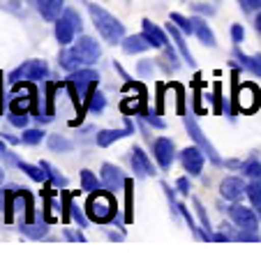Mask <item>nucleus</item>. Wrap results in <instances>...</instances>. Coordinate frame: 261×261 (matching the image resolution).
Wrapping results in <instances>:
<instances>
[{
	"instance_id": "nucleus-44",
	"label": "nucleus",
	"mask_w": 261,
	"mask_h": 261,
	"mask_svg": "<svg viewBox=\"0 0 261 261\" xmlns=\"http://www.w3.org/2000/svg\"><path fill=\"white\" fill-rule=\"evenodd\" d=\"M0 182H3V169H0Z\"/></svg>"
},
{
	"instance_id": "nucleus-12",
	"label": "nucleus",
	"mask_w": 261,
	"mask_h": 261,
	"mask_svg": "<svg viewBox=\"0 0 261 261\" xmlns=\"http://www.w3.org/2000/svg\"><path fill=\"white\" fill-rule=\"evenodd\" d=\"M245 190H247L245 182H243L241 178H236V176L224 178V180H222V185H220L222 197L229 199V201H238V199L243 197V192H245Z\"/></svg>"
},
{
	"instance_id": "nucleus-15",
	"label": "nucleus",
	"mask_w": 261,
	"mask_h": 261,
	"mask_svg": "<svg viewBox=\"0 0 261 261\" xmlns=\"http://www.w3.org/2000/svg\"><path fill=\"white\" fill-rule=\"evenodd\" d=\"M141 25H143V37L148 40V44H150V46H169L167 35H164L162 28H158V25H155L150 19H143Z\"/></svg>"
},
{
	"instance_id": "nucleus-1",
	"label": "nucleus",
	"mask_w": 261,
	"mask_h": 261,
	"mask_svg": "<svg viewBox=\"0 0 261 261\" xmlns=\"http://www.w3.org/2000/svg\"><path fill=\"white\" fill-rule=\"evenodd\" d=\"M99 44L93 40V37H79V42L67 51H60L58 60L65 69H79L84 65H93L99 60Z\"/></svg>"
},
{
	"instance_id": "nucleus-13",
	"label": "nucleus",
	"mask_w": 261,
	"mask_h": 261,
	"mask_svg": "<svg viewBox=\"0 0 261 261\" xmlns=\"http://www.w3.org/2000/svg\"><path fill=\"white\" fill-rule=\"evenodd\" d=\"M102 182L111 190V192H116V190H120L123 185H127L123 171H120L118 167H114V164H104L102 167Z\"/></svg>"
},
{
	"instance_id": "nucleus-19",
	"label": "nucleus",
	"mask_w": 261,
	"mask_h": 261,
	"mask_svg": "<svg viewBox=\"0 0 261 261\" xmlns=\"http://www.w3.org/2000/svg\"><path fill=\"white\" fill-rule=\"evenodd\" d=\"M123 46H125L127 54H141V51H146L150 44H148V40L143 37V35H134V37H125Z\"/></svg>"
},
{
	"instance_id": "nucleus-20",
	"label": "nucleus",
	"mask_w": 261,
	"mask_h": 261,
	"mask_svg": "<svg viewBox=\"0 0 261 261\" xmlns=\"http://www.w3.org/2000/svg\"><path fill=\"white\" fill-rule=\"evenodd\" d=\"M192 23H194V33L199 35V40H201L203 44H208V46H215V37H213V30L206 25V21H203V19H194Z\"/></svg>"
},
{
	"instance_id": "nucleus-21",
	"label": "nucleus",
	"mask_w": 261,
	"mask_h": 261,
	"mask_svg": "<svg viewBox=\"0 0 261 261\" xmlns=\"http://www.w3.org/2000/svg\"><path fill=\"white\" fill-rule=\"evenodd\" d=\"M19 169H21V171H25L30 178H33V180H37V182H46V178H49V173H46V169H44V167L40 169V167H33V164L21 162V164H19Z\"/></svg>"
},
{
	"instance_id": "nucleus-18",
	"label": "nucleus",
	"mask_w": 261,
	"mask_h": 261,
	"mask_svg": "<svg viewBox=\"0 0 261 261\" xmlns=\"http://www.w3.org/2000/svg\"><path fill=\"white\" fill-rule=\"evenodd\" d=\"M169 35L173 37V42L178 44V49H180V54H182V58H185V63L190 65V67H194V58H192V54H190V49H188V44H185V40H182V35H180V30L176 28V23H169Z\"/></svg>"
},
{
	"instance_id": "nucleus-39",
	"label": "nucleus",
	"mask_w": 261,
	"mask_h": 261,
	"mask_svg": "<svg viewBox=\"0 0 261 261\" xmlns=\"http://www.w3.org/2000/svg\"><path fill=\"white\" fill-rule=\"evenodd\" d=\"M194 206H197V213H199V217H201V222H203V224H206V227H208V217H206V211H203L201 201H197V199H194Z\"/></svg>"
},
{
	"instance_id": "nucleus-11",
	"label": "nucleus",
	"mask_w": 261,
	"mask_h": 261,
	"mask_svg": "<svg viewBox=\"0 0 261 261\" xmlns=\"http://www.w3.org/2000/svg\"><path fill=\"white\" fill-rule=\"evenodd\" d=\"M153 153H155V158H158L160 167L169 169V167H171V162H173V141H171V139L160 137L158 141L153 143Z\"/></svg>"
},
{
	"instance_id": "nucleus-14",
	"label": "nucleus",
	"mask_w": 261,
	"mask_h": 261,
	"mask_svg": "<svg viewBox=\"0 0 261 261\" xmlns=\"http://www.w3.org/2000/svg\"><path fill=\"white\" fill-rule=\"evenodd\" d=\"M132 169H134V173H137L139 178H146V176H153L155 173L150 160L146 158V153H143L139 146L132 148Z\"/></svg>"
},
{
	"instance_id": "nucleus-3",
	"label": "nucleus",
	"mask_w": 261,
	"mask_h": 261,
	"mask_svg": "<svg viewBox=\"0 0 261 261\" xmlns=\"http://www.w3.org/2000/svg\"><path fill=\"white\" fill-rule=\"evenodd\" d=\"M86 211L93 222H109L116 215V199L111 197V192H97L88 199Z\"/></svg>"
},
{
	"instance_id": "nucleus-43",
	"label": "nucleus",
	"mask_w": 261,
	"mask_h": 261,
	"mask_svg": "<svg viewBox=\"0 0 261 261\" xmlns=\"http://www.w3.org/2000/svg\"><path fill=\"white\" fill-rule=\"evenodd\" d=\"M256 28H259V33H261V12H259V16H256Z\"/></svg>"
},
{
	"instance_id": "nucleus-33",
	"label": "nucleus",
	"mask_w": 261,
	"mask_h": 261,
	"mask_svg": "<svg viewBox=\"0 0 261 261\" xmlns=\"http://www.w3.org/2000/svg\"><path fill=\"white\" fill-rule=\"evenodd\" d=\"M42 167H44V169H46V173H49V176H51V180H54V182H56V185H65V182H67V180H65V178H63V176H60V173H56V171H54V167H51V164L42 162Z\"/></svg>"
},
{
	"instance_id": "nucleus-24",
	"label": "nucleus",
	"mask_w": 261,
	"mask_h": 261,
	"mask_svg": "<svg viewBox=\"0 0 261 261\" xmlns=\"http://www.w3.org/2000/svg\"><path fill=\"white\" fill-rule=\"evenodd\" d=\"M247 197H250V201L254 203V208L261 211V180H254L247 185Z\"/></svg>"
},
{
	"instance_id": "nucleus-27",
	"label": "nucleus",
	"mask_w": 261,
	"mask_h": 261,
	"mask_svg": "<svg viewBox=\"0 0 261 261\" xmlns=\"http://www.w3.org/2000/svg\"><path fill=\"white\" fill-rule=\"evenodd\" d=\"M81 188H84L86 192H95V190H97V178H95L88 169L81 171Z\"/></svg>"
},
{
	"instance_id": "nucleus-4",
	"label": "nucleus",
	"mask_w": 261,
	"mask_h": 261,
	"mask_svg": "<svg viewBox=\"0 0 261 261\" xmlns=\"http://www.w3.org/2000/svg\"><path fill=\"white\" fill-rule=\"evenodd\" d=\"M97 81H99V74L95 69H81V67L72 69V74H69V88H72V97L76 107H79V97L88 95L93 84H97Z\"/></svg>"
},
{
	"instance_id": "nucleus-2",
	"label": "nucleus",
	"mask_w": 261,
	"mask_h": 261,
	"mask_svg": "<svg viewBox=\"0 0 261 261\" xmlns=\"http://www.w3.org/2000/svg\"><path fill=\"white\" fill-rule=\"evenodd\" d=\"M88 12H90V16H93V23H95V28H97V33L102 35L107 42L116 44V42H120L125 37L123 23H120L114 14H109L107 10H102V7H97V5H88Z\"/></svg>"
},
{
	"instance_id": "nucleus-23",
	"label": "nucleus",
	"mask_w": 261,
	"mask_h": 261,
	"mask_svg": "<svg viewBox=\"0 0 261 261\" xmlns=\"http://www.w3.org/2000/svg\"><path fill=\"white\" fill-rule=\"evenodd\" d=\"M233 56H236V58L241 60V63L245 65L247 69H252L254 74H259V76H261V56H254V58H245V54H241V51H236Z\"/></svg>"
},
{
	"instance_id": "nucleus-17",
	"label": "nucleus",
	"mask_w": 261,
	"mask_h": 261,
	"mask_svg": "<svg viewBox=\"0 0 261 261\" xmlns=\"http://www.w3.org/2000/svg\"><path fill=\"white\" fill-rule=\"evenodd\" d=\"M65 0H37V10L44 16L46 21H54L60 16V10H63Z\"/></svg>"
},
{
	"instance_id": "nucleus-35",
	"label": "nucleus",
	"mask_w": 261,
	"mask_h": 261,
	"mask_svg": "<svg viewBox=\"0 0 261 261\" xmlns=\"http://www.w3.org/2000/svg\"><path fill=\"white\" fill-rule=\"evenodd\" d=\"M241 7L245 12H254V10H261V0H238Z\"/></svg>"
},
{
	"instance_id": "nucleus-25",
	"label": "nucleus",
	"mask_w": 261,
	"mask_h": 261,
	"mask_svg": "<svg viewBox=\"0 0 261 261\" xmlns=\"http://www.w3.org/2000/svg\"><path fill=\"white\" fill-rule=\"evenodd\" d=\"M169 19H171V23H176L178 28L182 30V33H194V23H192L190 19H185L182 14H178V12H173V14L169 16Z\"/></svg>"
},
{
	"instance_id": "nucleus-16",
	"label": "nucleus",
	"mask_w": 261,
	"mask_h": 261,
	"mask_svg": "<svg viewBox=\"0 0 261 261\" xmlns=\"http://www.w3.org/2000/svg\"><path fill=\"white\" fill-rule=\"evenodd\" d=\"M134 129H132V125H125L123 129H102V132H97V143L102 148H107V146H111L114 141H118V139H123V137H127V134H132Z\"/></svg>"
},
{
	"instance_id": "nucleus-42",
	"label": "nucleus",
	"mask_w": 261,
	"mask_h": 261,
	"mask_svg": "<svg viewBox=\"0 0 261 261\" xmlns=\"http://www.w3.org/2000/svg\"><path fill=\"white\" fill-rule=\"evenodd\" d=\"M5 153H7V148H5V143L0 141V155H5Z\"/></svg>"
},
{
	"instance_id": "nucleus-41",
	"label": "nucleus",
	"mask_w": 261,
	"mask_h": 261,
	"mask_svg": "<svg viewBox=\"0 0 261 261\" xmlns=\"http://www.w3.org/2000/svg\"><path fill=\"white\" fill-rule=\"evenodd\" d=\"M146 120H148V123H153V125H158V127H162V120H160V118H155V116H146Z\"/></svg>"
},
{
	"instance_id": "nucleus-5",
	"label": "nucleus",
	"mask_w": 261,
	"mask_h": 261,
	"mask_svg": "<svg viewBox=\"0 0 261 261\" xmlns=\"http://www.w3.org/2000/svg\"><path fill=\"white\" fill-rule=\"evenodd\" d=\"M46 74H49V65L44 60H28L23 63L21 67H16L14 72L10 74V81L16 84V81H42L46 79Z\"/></svg>"
},
{
	"instance_id": "nucleus-10",
	"label": "nucleus",
	"mask_w": 261,
	"mask_h": 261,
	"mask_svg": "<svg viewBox=\"0 0 261 261\" xmlns=\"http://www.w3.org/2000/svg\"><path fill=\"white\" fill-rule=\"evenodd\" d=\"M238 107L245 111V114H252L256 109V104H259V90H256V86H252V84H245V86H241L238 88Z\"/></svg>"
},
{
	"instance_id": "nucleus-28",
	"label": "nucleus",
	"mask_w": 261,
	"mask_h": 261,
	"mask_svg": "<svg viewBox=\"0 0 261 261\" xmlns=\"http://www.w3.org/2000/svg\"><path fill=\"white\" fill-rule=\"evenodd\" d=\"M21 231H23L25 236H30V238H42L46 233V224H42V222H40V227H28V224H21Z\"/></svg>"
},
{
	"instance_id": "nucleus-38",
	"label": "nucleus",
	"mask_w": 261,
	"mask_h": 261,
	"mask_svg": "<svg viewBox=\"0 0 261 261\" xmlns=\"http://www.w3.org/2000/svg\"><path fill=\"white\" fill-rule=\"evenodd\" d=\"M65 236H67L69 238V241H86V238H84V233H81V231H74V229H67V231H65Z\"/></svg>"
},
{
	"instance_id": "nucleus-8",
	"label": "nucleus",
	"mask_w": 261,
	"mask_h": 261,
	"mask_svg": "<svg viewBox=\"0 0 261 261\" xmlns=\"http://www.w3.org/2000/svg\"><path fill=\"white\" fill-rule=\"evenodd\" d=\"M229 215H231V222L236 224L238 229H243V231H256V215L250 211V208L245 206H231V211H229Z\"/></svg>"
},
{
	"instance_id": "nucleus-6",
	"label": "nucleus",
	"mask_w": 261,
	"mask_h": 261,
	"mask_svg": "<svg viewBox=\"0 0 261 261\" xmlns=\"http://www.w3.org/2000/svg\"><path fill=\"white\" fill-rule=\"evenodd\" d=\"M79 28H81L79 14L74 10H65V14L56 21V40H58L60 44H69Z\"/></svg>"
},
{
	"instance_id": "nucleus-7",
	"label": "nucleus",
	"mask_w": 261,
	"mask_h": 261,
	"mask_svg": "<svg viewBox=\"0 0 261 261\" xmlns=\"http://www.w3.org/2000/svg\"><path fill=\"white\" fill-rule=\"evenodd\" d=\"M185 127H188V132H190V137L197 141V146L201 148L203 153L211 158V162L213 164H222V160H220V155L215 153V148H213V143L208 141L206 137H203V132H201V127H199L197 123H194V118H190V116H185Z\"/></svg>"
},
{
	"instance_id": "nucleus-26",
	"label": "nucleus",
	"mask_w": 261,
	"mask_h": 261,
	"mask_svg": "<svg viewBox=\"0 0 261 261\" xmlns=\"http://www.w3.org/2000/svg\"><path fill=\"white\" fill-rule=\"evenodd\" d=\"M120 109H123L125 114H134V111H141V109H143V93L139 95L137 99H123Z\"/></svg>"
},
{
	"instance_id": "nucleus-36",
	"label": "nucleus",
	"mask_w": 261,
	"mask_h": 261,
	"mask_svg": "<svg viewBox=\"0 0 261 261\" xmlns=\"http://www.w3.org/2000/svg\"><path fill=\"white\" fill-rule=\"evenodd\" d=\"M231 37H233V42L236 44H241L243 40H245V30H243V25H231Z\"/></svg>"
},
{
	"instance_id": "nucleus-22",
	"label": "nucleus",
	"mask_w": 261,
	"mask_h": 261,
	"mask_svg": "<svg viewBox=\"0 0 261 261\" xmlns=\"http://www.w3.org/2000/svg\"><path fill=\"white\" fill-rule=\"evenodd\" d=\"M90 97H88V111H93V114H99V111H104V107H107V99H104V95L99 93V90H93L90 88Z\"/></svg>"
},
{
	"instance_id": "nucleus-32",
	"label": "nucleus",
	"mask_w": 261,
	"mask_h": 261,
	"mask_svg": "<svg viewBox=\"0 0 261 261\" xmlns=\"http://www.w3.org/2000/svg\"><path fill=\"white\" fill-rule=\"evenodd\" d=\"M42 137H44V132H42V129H25V132H23V141L25 143H40Z\"/></svg>"
},
{
	"instance_id": "nucleus-30",
	"label": "nucleus",
	"mask_w": 261,
	"mask_h": 261,
	"mask_svg": "<svg viewBox=\"0 0 261 261\" xmlns=\"http://www.w3.org/2000/svg\"><path fill=\"white\" fill-rule=\"evenodd\" d=\"M243 169H245L247 176H252V178H261V164L256 162V160H250V162H245V164H243Z\"/></svg>"
},
{
	"instance_id": "nucleus-34",
	"label": "nucleus",
	"mask_w": 261,
	"mask_h": 261,
	"mask_svg": "<svg viewBox=\"0 0 261 261\" xmlns=\"http://www.w3.org/2000/svg\"><path fill=\"white\" fill-rule=\"evenodd\" d=\"M10 123L16 125V127H25V125H28V116L25 114H10Z\"/></svg>"
},
{
	"instance_id": "nucleus-31",
	"label": "nucleus",
	"mask_w": 261,
	"mask_h": 261,
	"mask_svg": "<svg viewBox=\"0 0 261 261\" xmlns=\"http://www.w3.org/2000/svg\"><path fill=\"white\" fill-rule=\"evenodd\" d=\"M49 146L54 148V150H69V148H72V143H69L67 139H63V137H51L49 139Z\"/></svg>"
},
{
	"instance_id": "nucleus-29",
	"label": "nucleus",
	"mask_w": 261,
	"mask_h": 261,
	"mask_svg": "<svg viewBox=\"0 0 261 261\" xmlns=\"http://www.w3.org/2000/svg\"><path fill=\"white\" fill-rule=\"evenodd\" d=\"M3 199H5V220L12 222V208H14L16 192H5V194H3Z\"/></svg>"
},
{
	"instance_id": "nucleus-9",
	"label": "nucleus",
	"mask_w": 261,
	"mask_h": 261,
	"mask_svg": "<svg viewBox=\"0 0 261 261\" xmlns=\"http://www.w3.org/2000/svg\"><path fill=\"white\" fill-rule=\"evenodd\" d=\"M180 162H182V167H185V171H188L190 176H199L201 169H203V155L199 153L197 146H190V148L182 150Z\"/></svg>"
},
{
	"instance_id": "nucleus-40",
	"label": "nucleus",
	"mask_w": 261,
	"mask_h": 261,
	"mask_svg": "<svg viewBox=\"0 0 261 261\" xmlns=\"http://www.w3.org/2000/svg\"><path fill=\"white\" fill-rule=\"evenodd\" d=\"M178 190H180L182 194H188V180H185V178H180V180H178Z\"/></svg>"
},
{
	"instance_id": "nucleus-37",
	"label": "nucleus",
	"mask_w": 261,
	"mask_h": 261,
	"mask_svg": "<svg viewBox=\"0 0 261 261\" xmlns=\"http://www.w3.org/2000/svg\"><path fill=\"white\" fill-rule=\"evenodd\" d=\"M72 215H74V220H76V224H79V227H86V224H88V222H86V217H84V213H81L76 206H72Z\"/></svg>"
}]
</instances>
